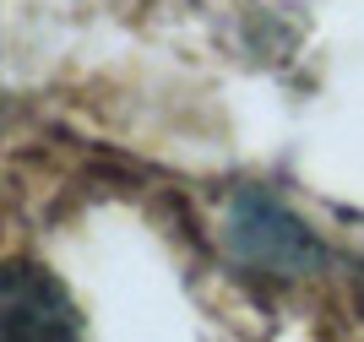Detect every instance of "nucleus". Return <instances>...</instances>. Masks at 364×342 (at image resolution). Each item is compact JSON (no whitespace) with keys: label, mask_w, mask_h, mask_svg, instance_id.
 Instances as JSON below:
<instances>
[{"label":"nucleus","mask_w":364,"mask_h":342,"mask_svg":"<svg viewBox=\"0 0 364 342\" xmlns=\"http://www.w3.org/2000/svg\"><path fill=\"white\" fill-rule=\"evenodd\" d=\"M76 331H82L76 304L55 272L28 267V261L0 267V337L55 342V337H76Z\"/></svg>","instance_id":"obj_2"},{"label":"nucleus","mask_w":364,"mask_h":342,"mask_svg":"<svg viewBox=\"0 0 364 342\" xmlns=\"http://www.w3.org/2000/svg\"><path fill=\"white\" fill-rule=\"evenodd\" d=\"M228 239H234L240 261L267 267V272H277V277H299V272L321 267V255H326L321 239L310 234L294 212H283L272 196H261V191H245L240 201H234V212H228Z\"/></svg>","instance_id":"obj_1"}]
</instances>
